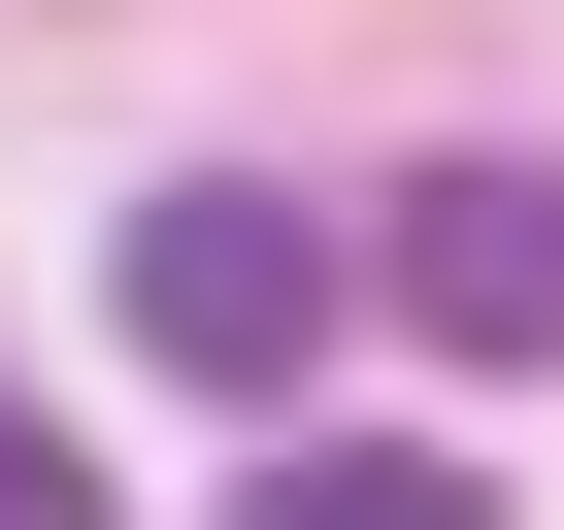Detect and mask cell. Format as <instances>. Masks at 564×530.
I'll list each match as a JSON object with an SVG mask.
<instances>
[{"mask_svg":"<svg viewBox=\"0 0 564 530\" xmlns=\"http://www.w3.org/2000/svg\"><path fill=\"white\" fill-rule=\"evenodd\" d=\"M232 530H498V497H465L432 431H265V497H232Z\"/></svg>","mask_w":564,"mask_h":530,"instance_id":"obj_3","label":"cell"},{"mask_svg":"<svg viewBox=\"0 0 564 530\" xmlns=\"http://www.w3.org/2000/svg\"><path fill=\"white\" fill-rule=\"evenodd\" d=\"M399 332H465V365H564V166H399Z\"/></svg>","mask_w":564,"mask_h":530,"instance_id":"obj_2","label":"cell"},{"mask_svg":"<svg viewBox=\"0 0 564 530\" xmlns=\"http://www.w3.org/2000/svg\"><path fill=\"white\" fill-rule=\"evenodd\" d=\"M333 299H366V232H333V199H232V166L133 199V365H166V398H300Z\"/></svg>","mask_w":564,"mask_h":530,"instance_id":"obj_1","label":"cell"},{"mask_svg":"<svg viewBox=\"0 0 564 530\" xmlns=\"http://www.w3.org/2000/svg\"><path fill=\"white\" fill-rule=\"evenodd\" d=\"M0 530H100V464H67V431H0Z\"/></svg>","mask_w":564,"mask_h":530,"instance_id":"obj_4","label":"cell"}]
</instances>
